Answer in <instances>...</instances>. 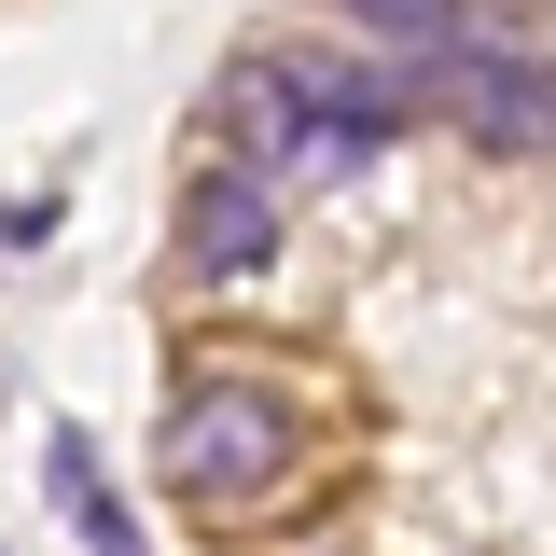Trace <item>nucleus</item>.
Listing matches in <instances>:
<instances>
[{"label": "nucleus", "mask_w": 556, "mask_h": 556, "mask_svg": "<svg viewBox=\"0 0 556 556\" xmlns=\"http://www.w3.org/2000/svg\"><path fill=\"white\" fill-rule=\"evenodd\" d=\"M42 473H56V501H70V529H84V556H153V543H139V515L112 501V473H98V445H84V431H56V445H42Z\"/></svg>", "instance_id": "nucleus-4"}, {"label": "nucleus", "mask_w": 556, "mask_h": 556, "mask_svg": "<svg viewBox=\"0 0 556 556\" xmlns=\"http://www.w3.org/2000/svg\"><path fill=\"white\" fill-rule=\"evenodd\" d=\"M431 84H445V126L473 139V153H556V56L529 42V28H473L459 56H431Z\"/></svg>", "instance_id": "nucleus-2"}, {"label": "nucleus", "mask_w": 556, "mask_h": 556, "mask_svg": "<svg viewBox=\"0 0 556 556\" xmlns=\"http://www.w3.org/2000/svg\"><path fill=\"white\" fill-rule=\"evenodd\" d=\"M348 14H362L404 70H431V56H459V42H473V0H348Z\"/></svg>", "instance_id": "nucleus-5"}, {"label": "nucleus", "mask_w": 556, "mask_h": 556, "mask_svg": "<svg viewBox=\"0 0 556 556\" xmlns=\"http://www.w3.org/2000/svg\"><path fill=\"white\" fill-rule=\"evenodd\" d=\"M265 265H278V181L251 153H208L195 195H181V278L237 292V278H265Z\"/></svg>", "instance_id": "nucleus-3"}, {"label": "nucleus", "mask_w": 556, "mask_h": 556, "mask_svg": "<svg viewBox=\"0 0 556 556\" xmlns=\"http://www.w3.org/2000/svg\"><path fill=\"white\" fill-rule=\"evenodd\" d=\"M167 486L195 501L208 529H251L292 486V390L251 376V362H195L181 404H167Z\"/></svg>", "instance_id": "nucleus-1"}]
</instances>
